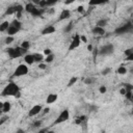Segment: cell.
Returning a JSON list of instances; mask_svg holds the SVG:
<instances>
[{
	"label": "cell",
	"instance_id": "d4e9b609",
	"mask_svg": "<svg viewBox=\"0 0 133 133\" xmlns=\"http://www.w3.org/2000/svg\"><path fill=\"white\" fill-rule=\"evenodd\" d=\"M42 14H43V9L36 7V8L31 12V16H33V17H39Z\"/></svg>",
	"mask_w": 133,
	"mask_h": 133
},
{
	"label": "cell",
	"instance_id": "5b68a950",
	"mask_svg": "<svg viewBox=\"0 0 133 133\" xmlns=\"http://www.w3.org/2000/svg\"><path fill=\"white\" fill-rule=\"evenodd\" d=\"M69 118H70V111H69L68 109H63V110L58 114V116L56 117V119L53 122L52 126H55V125L64 123V122H66Z\"/></svg>",
	"mask_w": 133,
	"mask_h": 133
},
{
	"label": "cell",
	"instance_id": "d6986e66",
	"mask_svg": "<svg viewBox=\"0 0 133 133\" xmlns=\"http://www.w3.org/2000/svg\"><path fill=\"white\" fill-rule=\"evenodd\" d=\"M14 14H17V10H16V5H11V6H8L5 10V15H14Z\"/></svg>",
	"mask_w": 133,
	"mask_h": 133
},
{
	"label": "cell",
	"instance_id": "30bf717a",
	"mask_svg": "<svg viewBox=\"0 0 133 133\" xmlns=\"http://www.w3.org/2000/svg\"><path fill=\"white\" fill-rule=\"evenodd\" d=\"M56 31V28H55V26L54 25H48V26H46L43 30H42V34L43 35H48V34H52V33H54Z\"/></svg>",
	"mask_w": 133,
	"mask_h": 133
},
{
	"label": "cell",
	"instance_id": "52a82bcc",
	"mask_svg": "<svg viewBox=\"0 0 133 133\" xmlns=\"http://www.w3.org/2000/svg\"><path fill=\"white\" fill-rule=\"evenodd\" d=\"M81 37H80V34L79 33H76L73 37H72V41L70 43V46H69V51H73L75 49H77L80 44H81Z\"/></svg>",
	"mask_w": 133,
	"mask_h": 133
},
{
	"label": "cell",
	"instance_id": "f1b7e54d",
	"mask_svg": "<svg viewBox=\"0 0 133 133\" xmlns=\"http://www.w3.org/2000/svg\"><path fill=\"white\" fill-rule=\"evenodd\" d=\"M54 60V54L52 53L51 55H48V56H46L45 57V62H47V63H50V62H52Z\"/></svg>",
	"mask_w": 133,
	"mask_h": 133
},
{
	"label": "cell",
	"instance_id": "f546056e",
	"mask_svg": "<svg viewBox=\"0 0 133 133\" xmlns=\"http://www.w3.org/2000/svg\"><path fill=\"white\" fill-rule=\"evenodd\" d=\"M42 125H43V121L38 119V121H35V122L32 124V127H33V128H39V127H42Z\"/></svg>",
	"mask_w": 133,
	"mask_h": 133
},
{
	"label": "cell",
	"instance_id": "6da1fadb",
	"mask_svg": "<svg viewBox=\"0 0 133 133\" xmlns=\"http://www.w3.org/2000/svg\"><path fill=\"white\" fill-rule=\"evenodd\" d=\"M21 95V90H20V87L17 83L10 81L8 82L5 87L3 88L2 92H1V96L2 97H15V98H19Z\"/></svg>",
	"mask_w": 133,
	"mask_h": 133
},
{
	"label": "cell",
	"instance_id": "277c9868",
	"mask_svg": "<svg viewBox=\"0 0 133 133\" xmlns=\"http://www.w3.org/2000/svg\"><path fill=\"white\" fill-rule=\"evenodd\" d=\"M28 72H29V69H28L27 64L26 63H21L16 68L12 75H14V77H22V76L27 75Z\"/></svg>",
	"mask_w": 133,
	"mask_h": 133
},
{
	"label": "cell",
	"instance_id": "44dd1931",
	"mask_svg": "<svg viewBox=\"0 0 133 133\" xmlns=\"http://www.w3.org/2000/svg\"><path fill=\"white\" fill-rule=\"evenodd\" d=\"M96 78L95 77H91V76H89V77H86L85 79H84V84H86V85H90V84H94L95 82H96Z\"/></svg>",
	"mask_w": 133,
	"mask_h": 133
},
{
	"label": "cell",
	"instance_id": "603a6c76",
	"mask_svg": "<svg viewBox=\"0 0 133 133\" xmlns=\"http://www.w3.org/2000/svg\"><path fill=\"white\" fill-rule=\"evenodd\" d=\"M10 25H11V26H15V27H17V28H19V29L22 28V23H21V21H20L19 19L12 20V21L10 22Z\"/></svg>",
	"mask_w": 133,
	"mask_h": 133
},
{
	"label": "cell",
	"instance_id": "8d00e7d4",
	"mask_svg": "<svg viewBox=\"0 0 133 133\" xmlns=\"http://www.w3.org/2000/svg\"><path fill=\"white\" fill-rule=\"evenodd\" d=\"M44 54H45L46 56L51 55V54H52V51H51L50 49H48V48H47V49H45V50H44Z\"/></svg>",
	"mask_w": 133,
	"mask_h": 133
},
{
	"label": "cell",
	"instance_id": "e0dca14e",
	"mask_svg": "<svg viewBox=\"0 0 133 133\" xmlns=\"http://www.w3.org/2000/svg\"><path fill=\"white\" fill-rule=\"evenodd\" d=\"M33 56H34L35 62H37V63H42L45 60V56L42 53H33Z\"/></svg>",
	"mask_w": 133,
	"mask_h": 133
},
{
	"label": "cell",
	"instance_id": "7402d4cb",
	"mask_svg": "<svg viewBox=\"0 0 133 133\" xmlns=\"http://www.w3.org/2000/svg\"><path fill=\"white\" fill-rule=\"evenodd\" d=\"M107 23H108V20H107V19H100V20L97 22L96 26H99V27L104 28V27L107 25Z\"/></svg>",
	"mask_w": 133,
	"mask_h": 133
},
{
	"label": "cell",
	"instance_id": "4fadbf2b",
	"mask_svg": "<svg viewBox=\"0 0 133 133\" xmlns=\"http://www.w3.org/2000/svg\"><path fill=\"white\" fill-rule=\"evenodd\" d=\"M57 99H58V95L54 94V92H51L50 95H48V97L46 99V103L47 104H53V103L56 102Z\"/></svg>",
	"mask_w": 133,
	"mask_h": 133
},
{
	"label": "cell",
	"instance_id": "74e56055",
	"mask_svg": "<svg viewBox=\"0 0 133 133\" xmlns=\"http://www.w3.org/2000/svg\"><path fill=\"white\" fill-rule=\"evenodd\" d=\"M119 94H121L122 96H126V94H127V89H126L125 87H122V88L119 89Z\"/></svg>",
	"mask_w": 133,
	"mask_h": 133
},
{
	"label": "cell",
	"instance_id": "8fae6325",
	"mask_svg": "<svg viewBox=\"0 0 133 133\" xmlns=\"http://www.w3.org/2000/svg\"><path fill=\"white\" fill-rule=\"evenodd\" d=\"M70 17H71V11H70L69 9L64 8V9H62V10L60 11V14H59V18H58V21L68 20V19H70Z\"/></svg>",
	"mask_w": 133,
	"mask_h": 133
},
{
	"label": "cell",
	"instance_id": "ac0fdd59",
	"mask_svg": "<svg viewBox=\"0 0 133 133\" xmlns=\"http://www.w3.org/2000/svg\"><path fill=\"white\" fill-rule=\"evenodd\" d=\"M9 26H10V23H9L8 21H3V22L0 24V31H1V32H6L7 29L9 28Z\"/></svg>",
	"mask_w": 133,
	"mask_h": 133
},
{
	"label": "cell",
	"instance_id": "cb8c5ba5",
	"mask_svg": "<svg viewBox=\"0 0 133 133\" xmlns=\"http://www.w3.org/2000/svg\"><path fill=\"white\" fill-rule=\"evenodd\" d=\"M78 81V78L76 77V76H73V77H71V79L69 80V82H68V87H71V86H73L76 82Z\"/></svg>",
	"mask_w": 133,
	"mask_h": 133
},
{
	"label": "cell",
	"instance_id": "e575fe53",
	"mask_svg": "<svg viewBox=\"0 0 133 133\" xmlns=\"http://www.w3.org/2000/svg\"><path fill=\"white\" fill-rule=\"evenodd\" d=\"M38 69H39V70H46V69H47V64H46L45 62L38 63Z\"/></svg>",
	"mask_w": 133,
	"mask_h": 133
},
{
	"label": "cell",
	"instance_id": "d590c367",
	"mask_svg": "<svg viewBox=\"0 0 133 133\" xmlns=\"http://www.w3.org/2000/svg\"><path fill=\"white\" fill-rule=\"evenodd\" d=\"M77 11H78V12H80V14H84L85 9H84V7H83L82 5H80V6H78V7H77Z\"/></svg>",
	"mask_w": 133,
	"mask_h": 133
},
{
	"label": "cell",
	"instance_id": "d6a6232c",
	"mask_svg": "<svg viewBox=\"0 0 133 133\" xmlns=\"http://www.w3.org/2000/svg\"><path fill=\"white\" fill-rule=\"evenodd\" d=\"M132 53H133V48H129V49H127V50L125 51V56L128 57V56H130Z\"/></svg>",
	"mask_w": 133,
	"mask_h": 133
},
{
	"label": "cell",
	"instance_id": "7c38bea8",
	"mask_svg": "<svg viewBox=\"0 0 133 133\" xmlns=\"http://www.w3.org/2000/svg\"><path fill=\"white\" fill-rule=\"evenodd\" d=\"M91 32H92L94 35H100V36H103L106 33L105 28H102V27H99V26H95L91 29Z\"/></svg>",
	"mask_w": 133,
	"mask_h": 133
},
{
	"label": "cell",
	"instance_id": "9a60e30c",
	"mask_svg": "<svg viewBox=\"0 0 133 133\" xmlns=\"http://www.w3.org/2000/svg\"><path fill=\"white\" fill-rule=\"evenodd\" d=\"M21 29H19V28H17V27H15V26H9V28L7 29V31H6V33H7V35H9V36H14V35H16L19 31H20Z\"/></svg>",
	"mask_w": 133,
	"mask_h": 133
},
{
	"label": "cell",
	"instance_id": "3957f363",
	"mask_svg": "<svg viewBox=\"0 0 133 133\" xmlns=\"http://www.w3.org/2000/svg\"><path fill=\"white\" fill-rule=\"evenodd\" d=\"M113 52H114V46H113V44L108 43V44H105L104 46H102L99 49V52L98 53H99V55L107 56V55H111Z\"/></svg>",
	"mask_w": 133,
	"mask_h": 133
},
{
	"label": "cell",
	"instance_id": "1f68e13d",
	"mask_svg": "<svg viewBox=\"0 0 133 133\" xmlns=\"http://www.w3.org/2000/svg\"><path fill=\"white\" fill-rule=\"evenodd\" d=\"M99 91H100V94H105L107 91V87L105 85H101L99 87Z\"/></svg>",
	"mask_w": 133,
	"mask_h": 133
},
{
	"label": "cell",
	"instance_id": "9c48e42d",
	"mask_svg": "<svg viewBox=\"0 0 133 133\" xmlns=\"http://www.w3.org/2000/svg\"><path fill=\"white\" fill-rule=\"evenodd\" d=\"M0 107H1V112L2 113H8L11 109V104L8 101H4L0 104Z\"/></svg>",
	"mask_w": 133,
	"mask_h": 133
},
{
	"label": "cell",
	"instance_id": "5bb4252c",
	"mask_svg": "<svg viewBox=\"0 0 133 133\" xmlns=\"http://www.w3.org/2000/svg\"><path fill=\"white\" fill-rule=\"evenodd\" d=\"M23 59H24V61H25V63H26L27 65H31V64H33V63L35 62L33 54H26Z\"/></svg>",
	"mask_w": 133,
	"mask_h": 133
},
{
	"label": "cell",
	"instance_id": "836d02e7",
	"mask_svg": "<svg viewBox=\"0 0 133 133\" xmlns=\"http://www.w3.org/2000/svg\"><path fill=\"white\" fill-rule=\"evenodd\" d=\"M7 119H8V116H6V115H2L1 118H0V125H3Z\"/></svg>",
	"mask_w": 133,
	"mask_h": 133
},
{
	"label": "cell",
	"instance_id": "4316f807",
	"mask_svg": "<svg viewBox=\"0 0 133 133\" xmlns=\"http://www.w3.org/2000/svg\"><path fill=\"white\" fill-rule=\"evenodd\" d=\"M72 29H73V22H70L68 25H65V26H64V28H63V32L69 33Z\"/></svg>",
	"mask_w": 133,
	"mask_h": 133
},
{
	"label": "cell",
	"instance_id": "2e32d148",
	"mask_svg": "<svg viewBox=\"0 0 133 133\" xmlns=\"http://www.w3.org/2000/svg\"><path fill=\"white\" fill-rule=\"evenodd\" d=\"M35 8H36V6H35L32 2H28V3L25 5V11L28 12V14H30V15H31V12H32Z\"/></svg>",
	"mask_w": 133,
	"mask_h": 133
},
{
	"label": "cell",
	"instance_id": "f35d334b",
	"mask_svg": "<svg viewBox=\"0 0 133 133\" xmlns=\"http://www.w3.org/2000/svg\"><path fill=\"white\" fill-rule=\"evenodd\" d=\"M80 37H81V42H83V43H86L87 42V37L85 35H80Z\"/></svg>",
	"mask_w": 133,
	"mask_h": 133
},
{
	"label": "cell",
	"instance_id": "60d3db41",
	"mask_svg": "<svg viewBox=\"0 0 133 133\" xmlns=\"http://www.w3.org/2000/svg\"><path fill=\"white\" fill-rule=\"evenodd\" d=\"M126 60H128V61H133V53H132L130 56L126 57Z\"/></svg>",
	"mask_w": 133,
	"mask_h": 133
},
{
	"label": "cell",
	"instance_id": "ab89813d",
	"mask_svg": "<svg viewBox=\"0 0 133 133\" xmlns=\"http://www.w3.org/2000/svg\"><path fill=\"white\" fill-rule=\"evenodd\" d=\"M49 111H50V108L46 107V108H44V109H43V111H42V112H43V114H47Z\"/></svg>",
	"mask_w": 133,
	"mask_h": 133
},
{
	"label": "cell",
	"instance_id": "4dcf8cb0",
	"mask_svg": "<svg viewBox=\"0 0 133 133\" xmlns=\"http://www.w3.org/2000/svg\"><path fill=\"white\" fill-rule=\"evenodd\" d=\"M111 72V68H109V66H107V68H105L104 70H102V72H101V74L103 75V76H106V75H108L109 73Z\"/></svg>",
	"mask_w": 133,
	"mask_h": 133
},
{
	"label": "cell",
	"instance_id": "ba28073f",
	"mask_svg": "<svg viewBox=\"0 0 133 133\" xmlns=\"http://www.w3.org/2000/svg\"><path fill=\"white\" fill-rule=\"evenodd\" d=\"M43 109H44V108H43L41 105H34V106H32V107L29 109L28 115H29V116H35V115L39 114V113L43 111Z\"/></svg>",
	"mask_w": 133,
	"mask_h": 133
},
{
	"label": "cell",
	"instance_id": "484cf974",
	"mask_svg": "<svg viewBox=\"0 0 133 133\" xmlns=\"http://www.w3.org/2000/svg\"><path fill=\"white\" fill-rule=\"evenodd\" d=\"M20 47H22L24 50H27V51H28V49L30 48V43H29V41H23L22 44L20 45Z\"/></svg>",
	"mask_w": 133,
	"mask_h": 133
},
{
	"label": "cell",
	"instance_id": "ffe728a7",
	"mask_svg": "<svg viewBox=\"0 0 133 133\" xmlns=\"http://www.w3.org/2000/svg\"><path fill=\"white\" fill-rule=\"evenodd\" d=\"M127 72H128V70H127V68H126L125 65H119V66L117 68V70H116V73H117L118 75H126Z\"/></svg>",
	"mask_w": 133,
	"mask_h": 133
},
{
	"label": "cell",
	"instance_id": "f6af8a7d",
	"mask_svg": "<svg viewBox=\"0 0 133 133\" xmlns=\"http://www.w3.org/2000/svg\"><path fill=\"white\" fill-rule=\"evenodd\" d=\"M46 133H54V132H53V131H50V130H48Z\"/></svg>",
	"mask_w": 133,
	"mask_h": 133
},
{
	"label": "cell",
	"instance_id": "b9f144b4",
	"mask_svg": "<svg viewBox=\"0 0 133 133\" xmlns=\"http://www.w3.org/2000/svg\"><path fill=\"white\" fill-rule=\"evenodd\" d=\"M14 133H26V131L25 130H23V129H18L17 131H15Z\"/></svg>",
	"mask_w": 133,
	"mask_h": 133
},
{
	"label": "cell",
	"instance_id": "83f0119b",
	"mask_svg": "<svg viewBox=\"0 0 133 133\" xmlns=\"http://www.w3.org/2000/svg\"><path fill=\"white\" fill-rule=\"evenodd\" d=\"M14 41H15V37H14V36H9V35H7V36L5 37V39H4V43H5L6 45H9V44H11Z\"/></svg>",
	"mask_w": 133,
	"mask_h": 133
},
{
	"label": "cell",
	"instance_id": "8992f818",
	"mask_svg": "<svg viewBox=\"0 0 133 133\" xmlns=\"http://www.w3.org/2000/svg\"><path fill=\"white\" fill-rule=\"evenodd\" d=\"M132 30H133V24H132L131 22H128V23H126V24H124V25L117 27V28L114 30V33L119 35V34L128 33V32H130V31H132Z\"/></svg>",
	"mask_w": 133,
	"mask_h": 133
},
{
	"label": "cell",
	"instance_id": "7a4b0ae2",
	"mask_svg": "<svg viewBox=\"0 0 133 133\" xmlns=\"http://www.w3.org/2000/svg\"><path fill=\"white\" fill-rule=\"evenodd\" d=\"M6 52L9 56V58L14 59V58H19L21 56H25L27 54V50H24L22 47L18 46V47H15V48H7L6 49Z\"/></svg>",
	"mask_w": 133,
	"mask_h": 133
},
{
	"label": "cell",
	"instance_id": "7bdbcfd3",
	"mask_svg": "<svg viewBox=\"0 0 133 133\" xmlns=\"http://www.w3.org/2000/svg\"><path fill=\"white\" fill-rule=\"evenodd\" d=\"M48 130H49L48 128H44V129H42V130H39V131H38V133H46V132H47Z\"/></svg>",
	"mask_w": 133,
	"mask_h": 133
},
{
	"label": "cell",
	"instance_id": "ee69618b",
	"mask_svg": "<svg viewBox=\"0 0 133 133\" xmlns=\"http://www.w3.org/2000/svg\"><path fill=\"white\" fill-rule=\"evenodd\" d=\"M92 49H94L92 45H90V44H89V45L87 46V50H88V51H92Z\"/></svg>",
	"mask_w": 133,
	"mask_h": 133
}]
</instances>
